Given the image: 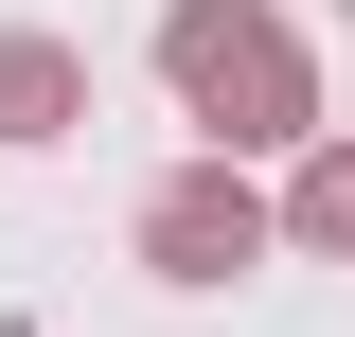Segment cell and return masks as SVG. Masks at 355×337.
I'll use <instances>...</instances> for the list:
<instances>
[{"label":"cell","mask_w":355,"mask_h":337,"mask_svg":"<svg viewBox=\"0 0 355 337\" xmlns=\"http://www.w3.org/2000/svg\"><path fill=\"white\" fill-rule=\"evenodd\" d=\"M266 249H284V196H266L231 142H196V160L142 196V266H160V284H196V302H214V284H249Z\"/></svg>","instance_id":"cell-1"},{"label":"cell","mask_w":355,"mask_h":337,"mask_svg":"<svg viewBox=\"0 0 355 337\" xmlns=\"http://www.w3.org/2000/svg\"><path fill=\"white\" fill-rule=\"evenodd\" d=\"M178 107H196L231 160H302V142H320V53L284 36V18H249V36H231L196 89H178Z\"/></svg>","instance_id":"cell-2"},{"label":"cell","mask_w":355,"mask_h":337,"mask_svg":"<svg viewBox=\"0 0 355 337\" xmlns=\"http://www.w3.org/2000/svg\"><path fill=\"white\" fill-rule=\"evenodd\" d=\"M89 125V53L36 36V18H0V160H36V142Z\"/></svg>","instance_id":"cell-3"},{"label":"cell","mask_w":355,"mask_h":337,"mask_svg":"<svg viewBox=\"0 0 355 337\" xmlns=\"http://www.w3.org/2000/svg\"><path fill=\"white\" fill-rule=\"evenodd\" d=\"M284 249H320V266H355V125H320L302 160H284Z\"/></svg>","instance_id":"cell-4"},{"label":"cell","mask_w":355,"mask_h":337,"mask_svg":"<svg viewBox=\"0 0 355 337\" xmlns=\"http://www.w3.org/2000/svg\"><path fill=\"white\" fill-rule=\"evenodd\" d=\"M338 18H355V0H338Z\"/></svg>","instance_id":"cell-5"}]
</instances>
